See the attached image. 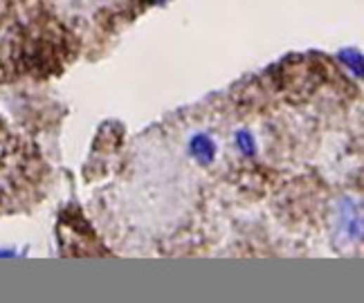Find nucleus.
Returning a JSON list of instances; mask_svg holds the SVG:
<instances>
[{"label":"nucleus","mask_w":364,"mask_h":303,"mask_svg":"<svg viewBox=\"0 0 364 303\" xmlns=\"http://www.w3.org/2000/svg\"><path fill=\"white\" fill-rule=\"evenodd\" d=\"M155 3H162V0H155Z\"/></svg>","instance_id":"obj_4"},{"label":"nucleus","mask_w":364,"mask_h":303,"mask_svg":"<svg viewBox=\"0 0 364 303\" xmlns=\"http://www.w3.org/2000/svg\"><path fill=\"white\" fill-rule=\"evenodd\" d=\"M189 153L196 162L212 164L214 157H216V144H214V140L209 137V135L198 133V135H193L191 142H189Z\"/></svg>","instance_id":"obj_1"},{"label":"nucleus","mask_w":364,"mask_h":303,"mask_svg":"<svg viewBox=\"0 0 364 303\" xmlns=\"http://www.w3.org/2000/svg\"><path fill=\"white\" fill-rule=\"evenodd\" d=\"M236 146L243 155H254V137L252 133L247 130H238L236 133Z\"/></svg>","instance_id":"obj_2"},{"label":"nucleus","mask_w":364,"mask_h":303,"mask_svg":"<svg viewBox=\"0 0 364 303\" xmlns=\"http://www.w3.org/2000/svg\"><path fill=\"white\" fill-rule=\"evenodd\" d=\"M342 59L349 63L351 70H353V65H356V74H358V76L362 74V59H360V54H358V52L346 50V52H342Z\"/></svg>","instance_id":"obj_3"}]
</instances>
